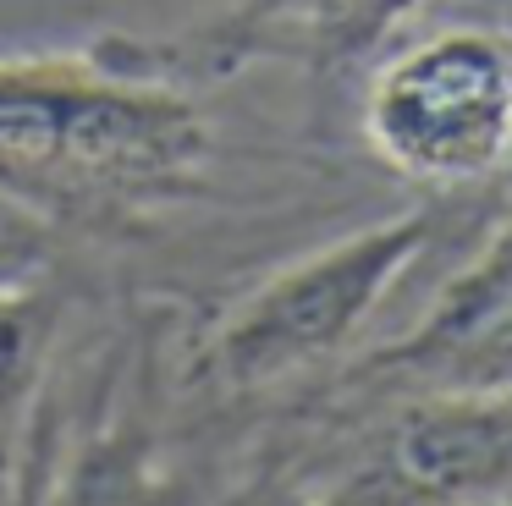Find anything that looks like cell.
Masks as SVG:
<instances>
[{
	"label": "cell",
	"mask_w": 512,
	"mask_h": 506,
	"mask_svg": "<svg viewBox=\"0 0 512 506\" xmlns=\"http://www.w3.org/2000/svg\"><path fill=\"white\" fill-rule=\"evenodd\" d=\"M441 231V204H413L292 259L259 281L210 336V369L226 391H259L325 363L386 303Z\"/></svg>",
	"instance_id": "obj_3"
},
{
	"label": "cell",
	"mask_w": 512,
	"mask_h": 506,
	"mask_svg": "<svg viewBox=\"0 0 512 506\" xmlns=\"http://www.w3.org/2000/svg\"><path fill=\"white\" fill-rule=\"evenodd\" d=\"M199 99L144 66L28 55L0 61V182L100 209L188 193L210 160Z\"/></svg>",
	"instance_id": "obj_1"
},
{
	"label": "cell",
	"mask_w": 512,
	"mask_h": 506,
	"mask_svg": "<svg viewBox=\"0 0 512 506\" xmlns=\"http://www.w3.org/2000/svg\"><path fill=\"white\" fill-rule=\"evenodd\" d=\"M501 182H512V149H507V171H501Z\"/></svg>",
	"instance_id": "obj_6"
},
{
	"label": "cell",
	"mask_w": 512,
	"mask_h": 506,
	"mask_svg": "<svg viewBox=\"0 0 512 506\" xmlns=\"http://www.w3.org/2000/svg\"><path fill=\"white\" fill-rule=\"evenodd\" d=\"M391 479L424 501H474L512 479V385L424 391L391 435Z\"/></svg>",
	"instance_id": "obj_5"
},
{
	"label": "cell",
	"mask_w": 512,
	"mask_h": 506,
	"mask_svg": "<svg viewBox=\"0 0 512 506\" xmlns=\"http://www.w3.org/2000/svg\"><path fill=\"white\" fill-rule=\"evenodd\" d=\"M369 374L424 380V391L512 385V220L490 231L397 347L369 358Z\"/></svg>",
	"instance_id": "obj_4"
},
{
	"label": "cell",
	"mask_w": 512,
	"mask_h": 506,
	"mask_svg": "<svg viewBox=\"0 0 512 506\" xmlns=\"http://www.w3.org/2000/svg\"><path fill=\"white\" fill-rule=\"evenodd\" d=\"M369 154L430 193L496 182L512 149V33L452 22L408 39L358 99Z\"/></svg>",
	"instance_id": "obj_2"
}]
</instances>
